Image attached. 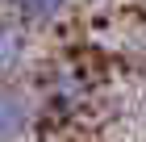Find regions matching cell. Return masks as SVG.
Returning a JSON list of instances; mask_svg holds the SVG:
<instances>
[{"label": "cell", "instance_id": "cell-1", "mask_svg": "<svg viewBox=\"0 0 146 142\" xmlns=\"http://www.w3.org/2000/svg\"><path fill=\"white\" fill-rule=\"evenodd\" d=\"M88 96H92V79L75 63H54L38 84V105L50 117H75L88 105Z\"/></svg>", "mask_w": 146, "mask_h": 142}, {"label": "cell", "instance_id": "cell-2", "mask_svg": "<svg viewBox=\"0 0 146 142\" xmlns=\"http://www.w3.org/2000/svg\"><path fill=\"white\" fill-rule=\"evenodd\" d=\"M34 117H38V100L25 88L0 79V142H21L34 130Z\"/></svg>", "mask_w": 146, "mask_h": 142}, {"label": "cell", "instance_id": "cell-3", "mask_svg": "<svg viewBox=\"0 0 146 142\" xmlns=\"http://www.w3.org/2000/svg\"><path fill=\"white\" fill-rule=\"evenodd\" d=\"M29 55H34L29 25H21L17 17H0V79L13 84L29 67Z\"/></svg>", "mask_w": 146, "mask_h": 142}, {"label": "cell", "instance_id": "cell-4", "mask_svg": "<svg viewBox=\"0 0 146 142\" xmlns=\"http://www.w3.org/2000/svg\"><path fill=\"white\" fill-rule=\"evenodd\" d=\"M9 4V17H17L29 29H42V25H54L67 17L71 0H4Z\"/></svg>", "mask_w": 146, "mask_h": 142}]
</instances>
